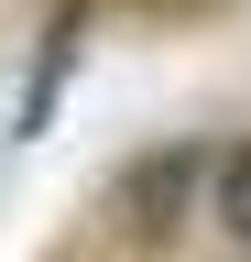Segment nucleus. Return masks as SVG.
Wrapping results in <instances>:
<instances>
[{
    "label": "nucleus",
    "mask_w": 251,
    "mask_h": 262,
    "mask_svg": "<svg viewBox=\"0 0 251 262\" xmlns=\"http://www.w3.org/2000/svg\"><path fill=\"white\" fill-rule=\"evenodd\" d=\"M208 164H218L208 131L142 142V153L99 186V229H109V241H131V251H175V241H186V219H208Z\"/></svg>",
    "instance_id": "f257e3e1"
},
{
    "label": "nucleus",
    "mask_w": 251,
    "mask_h": 262,
    "mask_svg": "<svg viewBox=\"0 0 251 262\" xmlns=\"http://www.w3.org/2000/svg\"><path fill=\"white\" fill-rule=\"evenodd\" d=\"M131 11H153V22H208V11H230V0H131Z\"/></svg>",
    "instance_id": "7ed1b4c3"
},
{
    "label": "nucleus",
    "mask_w": 251,
    "mask_h": 262,
    "mask_svg": "<svg viewBox=\"0 0 251 262\" xmlns=\"http://www.w3.org/2000/svg\"><path fill=\"white\" fill-rule=\"evenodd\" d=\"M208 229H218V251L251 262V131H230L208 164Z\"/></svg>",
    "instance_id": "f03ea898"
}]
</instances>
